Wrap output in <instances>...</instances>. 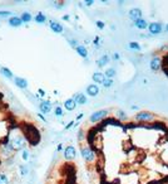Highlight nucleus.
<instances>
[{"mask_svg":"<svg viewBox=\"0 0 168 184\" xmlns=\"http://www.w3.org/2000/svg\"><path fill=\"white\" fill-rule=\"evenodd\" d=\"M9 145L13 151H21L23 149H25L26 139L24 135H14L10 137Z\"/></svg>","mask_w":168,"mask_h":184,"instance_id":"nucleus-2","label":"nucleus"},{"mask_svg":"<svg viewBox=\"0 0 168 184\" xmlns=\"http://www.w3.org/2000/svg\"><path fill=\"white\" fill-rule=\"evenodd\" d=\"M63 114H64V111H63V107L62 106H55V109H54V115L56 117H62L63 116Z\"/></svg>","mask_w":168,"mask_h":184,"instance_id":"nucleus-28","label":"nucleus"},{"mask_svg":"<svg viewBox=\"0 0 168 184\" xmlns=\"http://www.w3.org/2000/svg\"><path fill=\"white\" fill-rule=\"evenodd\" d=\"M93 4H94L93 0H85V1H84V5L85 6H92Z\"/></svg>","mask_w":168,"mask_h":184,"instance_id":"nucleus-35","label":"nucleus"},{"mask_svg":"<svg viewBox=\"0 0 168 184\" xmlns=\"http://www.w3.org/2000/svg\"><path fill=\"white\" fill-rule=\"evenodd\" d=\"M149 67H151V70L154 71V72L159 71V68H161V59H159V57H154V58L151 61Z\"/></svg>","mask_w":168,"mask_h":184,"instance_id":"nucleus-16","label":"nucleus"},{"mask_svg":"<svg viewBox=\"0 0 168 184\" xmlns=\"http://www.w3.org/2000/svg\"><path fill=\"white\" fill-rule=\"evenodd\" d=\"M113 83H114V81H113V79H110V78H107L105 76H104V79H103V82H102L103 87H105V89H109V87H112V86H113Z\"/></svg>","mask_w":168,"mask_h":184,"instance_id":"nucleus-26","label":"nucleus"},{"mask_svg":"<svg viewBox=\"0 0 168 184\" xmlns=\"http://www.w3.org/2000/svg\"><path fill=\"white\" fill-rule=\"evenodd\" d=\"M75 51H77V53L82 57V58H88V49L84 47V45H78V47L75 48Z\"/></svg>","mask_w":168,"mask_h":184,"instance_id":"nucleus-20","label":"nucleus"},{"mask_svg":"<svg viewBox=\"0 0 168 184\" xmlns=\"http://www.w3.org/2000/svg\"><path fill=\"white\" fill-rule=\"evenodd\" d=\"M134 25L137 26L138 29H146V28H148V24H147V20H144V19H138V20H136L134 22Z\"/></svg>","mask_w":168,"mask_h":184,"instance_id":"nucleus-22","label":"nucleus"},{"mask_svg":"<svg viewBox=\"0 0 168 184\" xmlns=\"http://www.w3.org/2000/svg\"><path fill=\"white\" fill-rule=\"evenodd\" d=\"M129 48L131 49H134V51H140V45L137 43V42H131V43H129Z\"/></svg>","mask_w":168,"mask_h":184,"instance_id":"nucleus-30","label":"nucleus"},{"mask_svg":"<svg viewBox=\"0 0 168 184\" xmlns=\"http://www.w3.org/2000/svg\"><path fill=\"white\" fill-rule=\"evenodd\" d=\"M78 140L82 141L83 140V130H79V134H78Z\"/></svg>","mask_w":168,"mask_h":184,"instance_id":"nucleus-38","label":"nucleus"},{"mask_svg":"<svg viewBox=\"0 0 168 184\" xmlns=\"http://www.w3.org/2000/svg\"><path fill=\"white\" fill-rule=\"evenodd\" d=\"M82 117H83V114L81 112V114H79V115H78V117H77V118H78V120H81V118H82Z\"/></svg>","mask_w":168,"mask_h":184,"instance_id":"nucleus-40","label":"nucleus"},{"mask_svg":"<svg viewBox=\"0 0 168 184\" xmlns=\"http://www.w3.org/2000/svg\"><path fill=\"white\" fill-rule=\"evenodd\" d=\"M34 20H35L38 24H44L45 22H47V17H45V14L44 13H36V15L34 17Z\"/></svg>","mask_w":168,"mask_h":184,"instance_id":"nucleus-21","label":"nucleus"},{"mask_svg":"<svg viewBox=\"0 0 168 184\" xmlns=\"http://www.w3.org/2000/svg\"><path fill=\"white\" fill-rule=\"evenodd\" d=\"M77 43H78V42L75 40V39H72V40H70V45H72L73 48H77V47H78V44H77Z\"/></svg>","mask_w":168,"mask_h":184,"instance_id":"nucleus-36","label":"nucleus"},{"mask_svg":"<svg viewBox=\"0 0 168 184\" xmlns=\"http://www.w3.org/2000/svg\"><path fill=\"white\" fill-rule=\"evenodd\" d=\"M73 98H74V101L77 102V105H85V103L88 102L87 96L84 95V93H81V92L75 93V95L73 96Z\"/></svg>","mask_w":168,"mask_h":184,"instance_id":"nucleus-15","label":"nucleus"},{"mask_svg":"<svg viewBox=\"0 0 168 184\" xmlns=\"http://www.w3.org/2000/svg\"><path fill=\"white\" fill-rule=\"evenodd\" d=\"M128 15L133 22H136V20H138V19L142 18V10H140L139 8H133V9L129 10Z\"/></svg>","mask_w":168,"mask_h":184,"instance_id":"nucleus-9","label":"nucleus"},{"mask_svg":"<svg viewBox=\"0 0 168 184\" xmlns=\"http://www.w3.org/2000/svg\"><path fill=\"white\" fill-rule=\"evenodd\" d=\"M21 159L24 160V162H26V160L29 159V151L26 150V149H23L21 150Z\"/></svg>","mask_w":168,"mask_h":184,"instance_id":"nucleus-31","label":"nucleus"},{"mask_svg":"<svg viewBox=\"0 0 168 184\" xmlns=\"http://www.w3.org/2000/svg\"><path fill=\"white\" fill-rule=\"evenodd\" d=\"M63 19H64V20H68V19H69V17H68V15H65V17H63Z\"/></svg>","mask_w":168,"mask_h":184,"instance_id":"nucleus-43","label":"nucleus"},{"mask_svg":"<svg viewBox=\"0 0 168 184\" xmlns=\"http://www.w3.org/2000/svg\"><path fill=\"white\" fill-rule=\"evenodd\" d=\"M49 26H50V29H52L54 33H56V34L63 33V30H64L63 25L60 24V23H58L56 20H50V22H49Z\"/></svg>","mask_w":168,"mask_h":184,"instance_id":"nucleus-10","label":"nucleus"},{"mask_svg":"<svg viewBox=\"0 0 168 184\" xmlns=\"http://www.w3.org/2000/svg\"><path fill=\"white\" fill-rule=\"evenodd\" d=\"M97 26H98L99 29H104L105 23H104V22H102V20H98V22H97Z\"/></svg>","mask_w":168,"mask_h":184,"instance_id":"nucleus-33","label":"nucleus"},{"mask_svg":"<svg viewBox=\"0 0 168 184\" xmlns=\"http://www.w3.org/2000/svg\"><path fill=\"white\" fill-rule=\"evenodd\" d=\"M162 28H163V25L161 23H151V24L148 25V29H149L151 34H159L162 32Z\"/></svg>","mask_w":168,"mask_h":184,"instance_id":"nucleus-12","label":"nucleus"},{"mask_svg":"<svg viewBox=\"0 0 168 184\" xmlns=\"http://www.w3.org/2000/svg\"><path fill=\"white\" fill-rule=\"evenodd\" d=\"M75 125H77V124H75L74 121H70L69 124H68V125H67V126H65V128H64V129H65V130H69L70 128H73V126H75Z\"/></svg>","mask_w":168,"mask_h":184,"instance_id":"nucleus-34","label":"nucleus"},{"mask_svg":"<svg viewBox=\"0 0 168 184\" xmlns=\"http://www.w3.org/2000/svg\"><path fill=\"white\" fill-rule=\"evenodd\" d=\"M62 148H63V146H62V144H59V145H58V151L62 150Z\"/></svg>","mask_w":168,"mask_h":184,"instance_id":"nucleus-42","label":"nucleus"},{"mask_svg":"<svg viewBox=\"0 0 168 184\" xmlns=\"http://www.w3.org/2000/svg\"><path fill=\"white\" fill-rule=\"evenodd\" d=\"M154 118H156L154 114H151V112H148V111H140V112L134 115V120L136 121H140V122L152 121V120H154Z\"/></svg>","mask_w":168,"mask_h":184,"instance_id":"nucleus-5","label":"nucleus"},{"mask_svg":"<svg viewBox=\"0 0 168 184\" xmlns=\"http://www.w3.org/2000/svg\"><path fill=\"white\" fill-rule=\"evenodd\" d=\"M108 110H98L95 111V112H93L89 116V121L92 122V124H95V122H101V121H104L107 116H108Z\"/></svg>","mask_w":168,"mask_h":184,"instance_id":"nucleus-3","label":"nucleus"},{"mask_svg":"<svg viewBox=\"0 0 168 184\" xmlns=\"http://www.w3.org/2000/svg\"><path fill=\"white\" fill-rule=\"evenodd\" d=\"M0 73H1V76H4V77L8 78V79H13L15 77V76L13 75V72H11L8 67H1V68H0Z\"/></svg>","mask_w":168,"mask_h":184,"instance_id":"nucleus-17","label":"nucleus"},{"mask_svg":"<svg viewBox=\"0 0 168 184\" xmlns=\"http://www.w3.org/2000/svg\"><path fill=\"white\" fill-rule=\"evenodd\" d=\"M38 117H39L41 121H44V122H48V121H47V118H45V117L43 116V114H38Z\"/></svg>","mask_w":168,"mask_h":184,"instance_id":"nucleus-39","label":"nucleus"},{"mask_svg":"<svg viewBox=\"0 0 168 184\" xmlns=\"http://www.w3.org/2000/svg\"><path fill=\"white\" fill-rule=\"evenodd\" d=\"M8 23H9V25L11 26V28H19V26H21V24H23L20 17H17V15L10 17L9 20H8Z\"/></svg>","mask_w":168,"mask_h":184,"instance_id":"nucleus-13","label":"nucleus"},{"mask_svg":"<svg viewBox=\"0 0 168 184\" xmlns=\"http://www.w3.org/2000/svg\"><path fill=\"white\" fill-rule=\"evenodd\" d=\"M64 109L67 111H74L77 109V102L74 101L73 97H70V98H68L64 101Z\"/></svg>","mask_w":168,"mask_h":184,"instance_id":"nucleus-14","label":"nucleus"},{"mask_svg":"<svg viewBox=\"0 0 168 184\" xmlns=\"http://www.w3.org/2000/svg\"><path fill=\"white\" fill-rule=\"evenodd\" d=\"M38 92H39V95L41 96V97H44V96L47 95V92H45V90H43V89H39V90H38Z\"/></svg>","mask_w":168,"mask_h":184,"instance_id":"nucleus-37","label":"nucleus"},{"mask_svg":"<svg viewBox=\"0 0 168 184\" xmlns=\"http://www.w3.org/2000/svg\"><path fill=\"white\" fill-rule=\"evenodd\" d=\"M104 76L107 78H110V79H113V77L116 76V70L114 68H108V70H105L104 72Z\"/></svg>","mask_w":168,"mask_h":184,"instance_id":"nucleus-25","label":"nucleus"},{"mask_svg":"<svg viewBox=\"0 0 168 184\" xmlns=\"http://www.w3.org/2000/svg\"><path fill=\"white\" fill-rule=\"evenodd\" d=\"M52 109H53V103L50 101H47V100H41V101H40V103H39V111H40V114L47 115V114L50 112Z\"/></svg>","mask_w":168,"mask_h":184,"instance_id":"nucleus-6","label":"nucleus"},{"mask_svg":"<svg viewBox=\"0 0 168 184\" xmlns=\"http://www.w3.org/2000/svg\"><path fill=\"white\" fill-rule=\"evenodd\" d=\"M23 131H24L25 139L28 140V141H30V144H32L33 146L38 145V143H39V140H40V135H39V131L36 130L35 126H33V125H25L24 129H23Z\"/></svg>","mask_w":168,"mask_h":184,"instance_id":"nucleus-1","label":"nucleus"},{"mask_svg":"<svg viewBox=\"0 0 168 184\" xmlns=\"http://www.w3.org/2000/svg\"><path fill=\"white\" fill-rule=\"evenodd\" d=\"M116 116H117V118H118L119 121H127V120H128L127 114H125L123 110H118L117 114H116Z\"/></svg>","mask_w":168,"mask_h":184,"instance_id":"nucleus-24","label":"nucleus"},{"mask_svg":"<svg viewBox=\"0 0 168 184\" xmlns=\"http://www.w3.org/2000/svg\"><path fill=\"white\" fill-rule=\"evenodd\" d=\"M166 30H167V32H168V24L166 25Z\"/></svg>","mask_w":168,"mask_h":184,"instance_id":"nucleus-44","label":"nucleus"},{"mask_svg":"<svg viewBox=\"0 0 168 184\" xmlns=\"http://www.w3.org/2000/svg\"><path fill=\"white\" fill-rule=\"evenodd\" d=\"M108 62H109V56L108 54H103L101 58L97 61V64H98L99 68H102V67H104L105 64H108Z\"/></svg>","mask_w":168,"mask_h":184,"instance_id":"nucleus-19","label":"nucleus"},{"mask_svg":"<svg viewBox=\"0 0 168 184\" xmlns=\"http://www.w3.org/2000/svg\"><path fill=\"white\" fill-rule=\"evenodd\" d=\"M14 81V85L20 90H26L28 89V81L24 78V77H14L13 78Z\"/></svg>","mask_w":168,"mask_h":184,"instance_id":"nucleus-8","label":"nucleus"},{"mask_svg":"<svg viewBox=\"0 0 168 184\" xmlns=\"http://www.w3.org/2000/svg\"><path fill=\"white\" fill-rule=\"evenodd\" d=\"M92 79L94 81L95 85L97 83H102L103 79H104V73H102V72H94L93 76H92Z\"/></svg>","mask_w":168,"mask_h":184,"instance_id":"nucleus-18","label":"nucleus"},{"mask_svg":"<svg viewBox=\"0 0 168 184\" xmlns=\"http://www.w3.org/2000/svg\"><path fill=\"white\" fill-rule=\"evenodd\" d=\"M113 58H114V59H118V58H119V56H118V54H117V53H116V54H114V56H113Z\"/></svg>","mask_w":168,"mask_h":184,"instance_id":"nucleus-41","label":"nucleus"},{"mask_svg":"<svg viewBox=\"0 0 168 184\" xmlns=\"http://www.w3.org/2000/svg\"><path fill=\"white\" fill-rule=\"evenodd\" d=\"M10 17H13L11 15V11L9 10H0V18H10Z\"/></svg>","mask_w":168,"mask_h":184,"instance_id":"nucleus-29","label":"nucleus"},{"mask_svg":"<svg viewBox=\"0 0 168 184\" xmlns=\"http://www.w3.org/2000/svg\"><path fill=\"white\" fill-rule=\"evenodd\" d=\"M77 156V150L73 145H68V146L64 149V159L65 160H73Z\"/></svg>","mask_w":168,"mask_h":184,"instance_id":"nucleus-7","label":"nucleus"},{"mask_svg":"<svg viewBox=\"0 0 168 184\" xmlns=\"http://www.w3.org/2000/svg\"><path fill=\"white\" fill-rule=\"evenodd\" d=\"M87 95L90 96V97H95V96L99 95V87L98 85H95V83H92V85H89L87 87Z\"/></svg>","mask_w":168,"mask_h":184,"instance_id":"nucleus-11","label":"nucleus"},{"mask_svg":"<svg viewBox=\"0 0 168 184\" xmlns=\"http://www.w3.org/2000/svg\"><path fill=\"white\" fill-rule=\"evenodd\" d=\"M20 19H21V22H23V23H29V22H32V20H33V15L30 14L29 11H24V13H21Z\"/></svg>","mask_w":168,"mask_h":184,"instance_id":"nucleus-23","label":"nucleus"},{"mask_svg":"<svg viewBox=\"0 0 168 184\" xmlns=\"http://www.w3.org/2000/svg\"><path fill=\"white\" fill-rule=\"evenodd\" d=\"M0 184H10V179L6 174L0 173Z\"/></svg>","mask_w":168,"mask_h":184,"instance_id":"nucleus-27","label":"nucleus"},{"mask_svg":"<svg viewBox=\"0 0 168 184\" xmlns=\"http://www.w3.org/2000/svg\"><path fill=\"white\" fill-rule=\"evenodd\" d=\"M19 168H20V174L23 175V177L28 175V167H25V165H20Z\"/></svg>","mask_w":168,"mask_h":184,"instance_id":"nucleus-32","label":"nucleus"},{"mask_svg":"<svg viewBox=\"0 0 168 184\" xmlns=\"http://www.w3.org/2000/svg\"><path fill=\"white\" fill-rule=\"evenodd\" d=\"M81 154H82V158L85 160L87 163H92L95 160V153L92 150L89 146H82L81 148Z\"/></svg>","mask_w":168,"mask_h":184,"instance_id":"nucleus-4","label":"nucleus"}]
</instances>
